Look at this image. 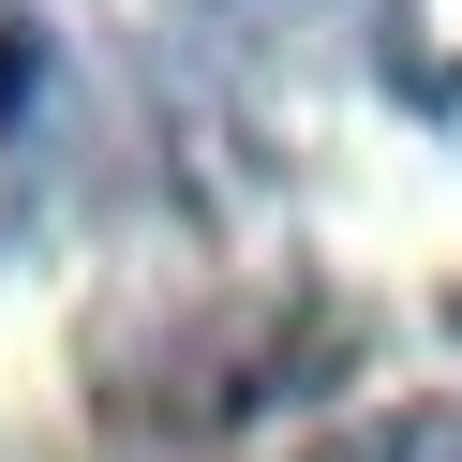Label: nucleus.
<instances>
[{
	"instance_id": "1",
	"label": "nucleus",
	"mask_w": 462,
	"mask_h": 462,
	"mask_svg": "<svg viewBox=\"0 0 462 462\" xmlns=\"http://www.w3.org/2000/svg\"><path fill=\"white\" fill-rule=\"evenodd\" d=\"M299 462H462V402H388V418H343Z\"/></svg>"
}]
</instances>
